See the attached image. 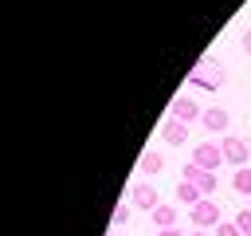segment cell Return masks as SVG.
Returning <instances> with one entry per match:
<instances>
[{
  "label": "cell",
  "mask_w": 251,
  "mask_h": 236,
  "mask_svg": "<svg viewBox=\"0 0 251 236\" xmlns=\"http://www.w3.org/2000/svg\"><path fill=\"white\" fill-rule=\"evenodd\" d=\"M157 236H188V232H180V228H165V232H157Z\"/></svg>",
  "instance_id": "cell-18"
},
{
  "label": "cell",
  "mask_w": 251,
  "mask_h": 236,
  "mask_svg": "<svg viewBox=\"0 0 251 236\" xmlns=\"http://www.w3.org/2000/svg\"><path fill=\"white\" fill-rule=\"evenodd\" d=\"M110 236H122V232H110Z\"/></svg>",
  "instance_id": "cell-20"
},
{
  "label": "cell",
  "mask_w": 251,
  "mask_h": 236,
  "mask_svg": "<svg viewBox=\"0 0 251 236\" xmlns=\"http://www.w3.org/2000/svg\"><path fill=\"white\" fill-rule=\"evenodd\" d=\"M224 79H227V71H224L212 55H204V59L188 71V87H208V90H216V87H224Z\"/></svg>",
  "instance_id": "cell-1"
},
{
  "label": "cell",
  "mask_w": 251,
  "mask_h": 236,
  "mask_svg": "<svg viewBox=\"0 0 251 236\" xmlns=\"http://www.w3.org/2000/svg\"><path fill=\"white\" fill-rule=\"evenodd\" d=\"M129 205H133V208H145V212H153L161 201H157V189H153L149 181H133V185H129Z\"/></svg>",
  "instance_id": "cell-6"
},
{
  "label": "cell",
  "mask_w": 251,
  "mask_h": 236,
  "mask_svg": "<svg viewBox=\"0 0 251 236\" xmlns=\"http://www.w3.org/2000/svg\"><path fill=\"white\" fill-rule=\"evenodd\" d=\"M184 181H192L204 197H212V189H216V173H208V169H200V165H192V161L184 165Z\"/></svg>",
  "instance_id": "cell-7"
},
{
  "label": "cell",
  "mask_w": 251,
  "mask_h": 236,
  "mask_svg": "<svg viewBox=\"0 0 251 236\" xmlns=\"http://www.w3.org/2000/svg\"><path fill=\"white\" fill-rule=\"evenodd\" d=\"M231 189H235V193H243V197H251V165L235 169V177H231Z\"/></svg>",
  "instance_id": "cell-13"
},
{
  "label": "cell",
  "mask_w": 251,
  "mask_h": 236,
  "mask_svg": "<svg viewBox=\"0 0 251 236\" xmlns=\"http://www.w3.org/2000/svg\"><path fill=\"white\" fill-rule=\"evenodd\" d=\"M188 216H192V224H196V228H204V232H208V228H216V224H220V205H216L212 197H204V201H196V205L188 208Z\"/></svg>",
  "instance_id": "cell-2"
},
{
  "label": "cell",
  "mask_w": 251,
  "mask_h": 236,
  "mask_svg": "<svg viewBox=\"0 0 251 236\" xmlns=\"http://www.w3.org/2000/svg\"><path fill=\"white\" fill-rule=\"evenodd\" d=\"M220 149H224V161H227V165H235V169H243V165H247V157H251V146H247L243 138H235V134H227V138L220 142Z\"/></svg>",
  "instance_id": "cell-4"
},
{
  "label": "cell",
  "mask_w": 251,
  "mask_h": 236,
  "mask_svg": "<svg viewBox=\"0 0 251 236\" xmlns=\"http://www.w3.org/2000/svg\"><path fill=\"white\" fill-rule=\"evenodd\" d=\"M129 208H133L129 201H118V205H114V216H110V220H114V224H126V220H129Z\"/></svg>",
  "instance_id": "cell-14"
},
{
  "label": "cell",
  "mask_w": 251,
  "mask_h": 236,
  "mask_svg": "<svg viewBox=\"0 0 251 236\" xmlns=\"http://www.w3.org/2000/svg\"><path fill=\"white\" fill-rule=\"evenodd\" d=\"M216 236H243V232H239L235 220H220V224H216Z\"/></svg>",
  "instance_id": "cell-15"
},
{
  "label": "cell",
  "mask_w": 251,
  "mask_h": 236,
  "mask_svg": "<svg viewBox=\"0 0 251 236\" xmlns=\"http://www.w3.org/2000/svg\"><path fill=\"white\" fill-rule=\"evenodd\" d=\"M239 47H243V51H247V55H251V28H247V31H243V35H239Z\"/></svg>",
  "instance_id": "cell-17"
},
{
  "label": "cell",
  "mask_w": 251,
  "mask_h": 236,
  "mask_svg": "<svg viewBox=\"0 0 251 236\" xmlns=\"http://www.w3.org/2000/svg\"><path fill=\"white\" fill-rule=\"evenodd\" d=\"M176 201H180V205H188V208H192V205H196V201H204V193H200V189H196V185H192V181H184V177H180V185H176Z\"/></svg>",
  "instance_id": "cell-12"
},
{
  "label": "cell",
  "mask_w": 251,
  "mask_h": 236,
  "mask_svg": "<svg viewBox=\"0 0 251 236\" xmlns=\"http://www.w3.org/2000/svg\"><path fill=\"white\" fill-rule=\"evenodd\" d=\"M153 224H157V232L176 228V208H173V205H157V208H153Z\"/></svg>",
  "instance_id": "cell-11"
},
{
  "label": "cell",
  "mask_w": 251,
  "mask_h": 236,
  "mask_svg": "<svg viewBox=\"0 0 251 236\" xmlns=\"http://www.w3.org/2000/svg\"><path fill=\"white\" fill-rule=\"evenodd\" d=\"M161 169H165V157H161L157 149H145L141 161H137V173H141V177H153V173H161Z\"/></svg>",
  "instance_id": "cell-10"
},
{
  "label": "cell",
  "mask_w": 251,
  "mask_h": 236,
  "mask_svg": "<svg viewBox=\"0 0 251 236\" xmlns=\"http://www.w3.org/2000/svg\"><path fill=\"white\" fill-rule=\"evenodd\" d=\"M220 161H224L220 142H200V146L192 149V165H200V169H208V173H216V169H220Z\"/></svg>",
  "instance_id": "cell-5"
},
{
  "label": "cell",
  "mask_w": 251,
  "mask_h": 236,
  "mask_svg": "<svg viewBox=\"0 0 251 236\" xmlns=\"http://www.w3.org/2000/svg\"><path fill=\"white\" fill-rule=\"evenodd\" d=\"M235 224H239V232H243V236H251V208H243V212L235 216Z\"/></svg>",
  "instance_id": "cell-16"
},
{
  "label": "cell",
  "mask_w": 251,
  "mask_h": 236,
  "mask_svg": "<svg viewBox=\"0 0 251 236\" xmlns=\"http://www.w3.org/2000/svg\"><path fill=\"white\" fill-rule=\"evenodd\" d=\"M161 138H165V146H184V142H188V126L176 122V118H169V122L161 126Z\"/></svg>",
  "instance_id": "cell-9"
},
{
  "label": "cell",
  "mask_w": 251,
  "mask_h": 236,
  "mask_svg": "<svg viewBox=\"0 0 251 236\" xmlns=\"http://www.w3.org/2000/svg\"><path fill=\"white\" fill-rule=\"evenodd\" d=\"M200 114H204V110L196 106L192 94H176V98L169 102V118H176V122H184V126H188V122H200Z\"/></svg>",
  "instance_id": "cell-3"
},
{
  "label": "cell",
  "mask_w": 251,
  "mask_h": 236,
  "mask_svg": "<svg viewBox=\"0 0 251 236\" xmlns=\"http://www.w3.org/2000/svg\"><path fill=\"white\" fill-rule=\"evenodd\" d=\"M188 236H216V232H204V228H196V232H188Z\"/></svg>",
  "instance_id": "cell-19"
},
{
  "label": "cell",
  "mask_w": 251,
  "mask_h": 236,
  "mask_svg": "<svg viewBox=\"0 0 251 236\" xmlns=\"http://www.w3.org/2000/svg\"><path fill=\"white\" fill-rule=\"evenodd\" d=\"M200 122H204V130H208V134H224V130L231 126V118H227V110H224V106H208V110L200 114Z\"/></svg>",
  "instance_id": "cell-8"
}]
</instances>
